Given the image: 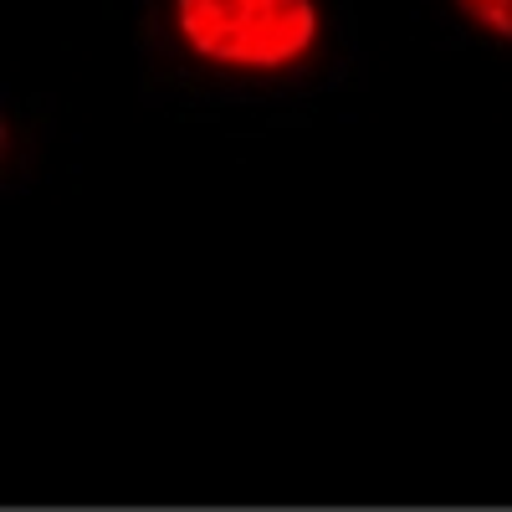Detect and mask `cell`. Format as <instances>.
Segmentation results:
<instances>
[{"instance_id":"cell-1","label":"cell","mask_w":512,"mask_h":512,"mask_svg":"<svg viewBox=\"0 0 512 512\" xmlns=\"http://www.w3.org/2000/svg\"><path fill=\"white\" fill-rule=\"evenodd\" d=\"M169 36L205 72L287 77L323 47L318 0H169Z\"/></svg>"},{"instance_id":"cell-2","label":"cell","mask_w":512,"mask_h":512,"mask_svg":"<svg viewBox=\"0 0 512 512\" xmlns=\"http://www.w3.org/2000/svg\"><path fill=\"white\" fill-rule=\"evenodd\" d=\"M451 6H456V16L472 31L512 47V0H451Z\"/></svg>"}]
</instances>
